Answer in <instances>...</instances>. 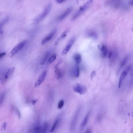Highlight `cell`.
Here are the masks:
<instances>
[{
	"label": "cell",
	"mask_w": 133,
	"mask_h": 133,
	"mask_svg": "<svg viewBox=\"0 0 133 133\" xmlns=\"http://www.w3.org/2000/svg\"><path fill=\"white\" fill-rule=\"evenodd\" d=\"M49 125L47 122L44 123L43 125L41 126V133H46L48 130Z\"/></svg>",
	"instance_id": "obj_20"
},
{
	"label": "cell",
	"mask_w": 133,
	"mask_h": 133,
	"mask_svg": "<svg viewBox=\"0 0 133 133\" xmlns=\"http://www.w3.org/2000/svg\"><path fill=\"white\" fill-rule=\"evenodd\" d=\"M6 95V91H4L1 93V94H0V107L2 105L3 101H4Z\"/></svg>",
	"instance_id": "obj_22"
},
{
	"label": "cell",
	"mask_w": 133,
	"mask_h": 133,
	"mask_svg": "<svg viewBox=\"0 0 133 133\" xmlns=\"http://www.w3.org/2000/svg\"><path fill=\"white\" fill-rule=\"evenodd\" d=\"M56 29H54L53 30L52 32H51L50 33H49V34L46 36V37L43 39V40H42V44H45L47 43V42L50 41L53 38L54 35H55L56 34Z\"/></svg>",
	"instance_id": "obj_11"
},
{
	"label": "cell",
	"mask_w": 133,
	"mask_h": 133,
	"mask_svg": "<svg viewBox=\"0 0 133 133\" xmlns=\"http://www.w3.org/2000/svg\"><path fill=\"white\" fill-rule=\"evenodd\" d=\"M73 91L79 94H84L87 91V87L84 85L77 84L73 87Z\"/></svg>",
	"instance_id": "obj_5"
},
{
	"label": "cell",
	"mask_w": 133,
	"mask_h": 133,
	"mask_svg": "<svg viewBox=\"0 0 133 133\" xmlns=\"http://www.w3.org/2000/svg\"><path fill=\"white\" fill-rule=\"evenodd\" d=\"M81 109L80 107L78 108L73 116V117L71 120V123L70 124V129L71 131H73L75 129V126L78 119V117L80 113Z\"/></svg>",
	"instance_id": "obj_3"
},
{
	"label": "cell",
	"mask_w": 133,
	"mask_h": 133,
	"mask_svg": "<svg viewBox=\"0 0 133 133\" xmlns=\"http://www.w3.org/2000/svg\"><path fill=\"white\" fill-rule=\"evenodd\" d=\"M6 123H3V125H2V128H3V129L4 130H5V128H6Z\"/></svg>",
	"instance_id": "obj_32"
},
{
	"label": "cell",
	"mask_w": 133,
	"mask_h": 133,
	"mask_svg": "<svg viewBox=\"0 0 133 133\" xmlns=\"http://www.w3.org/2000/svg\"><path fill=\"white\" fill-rule=\"evenodd\" d=\"M50 52H48L45 54L43 58H42L41 61H40V64L41 65H43L45 64L47 61H48V59L50 57Z\"/></svg>",
	"instance_id": "obj_17"
},
{
	"label": "cell",
	"mask_w": 133,
	"mask_h": 133,
	"mask_svg": "<svg viewBox=\"0 0 133 133\" xmlns=\"http://www.w3.org/2000/svg\"><path fill=\"white\" fill-rule=\"evenodd\" d=\"M72 10H73V8L71 7H70V8H69L67 9L61 15H59V16L58 17L57 20L58 21H60L64 20V19L66 18L67 16H68V15H69V14L71 13Z\"/></svg>",
	"instance_id": "obj_8"
},
{
	"label": "cell",
	"mask_w": 133,
	"mask_h": 133,
	"mask_svg": "<svg viewBox=\"0 0 133 133\" xmlns=\"http://www.w3.org/2000/svg\"><path fill=\"white\" fill-rule=\"evenodd\" d=\"M68 32V31H64V32L63 33V34H61V37H60V39H63L65 38L66 36V35H67V34Z\"/></svg>",
	"instance_id": "obj_27"
},
{
	"label": "cell",
	"mask_w": 133,
	"mask_h": 133,
	"mask_svg": "<svg viewBox=\"0 0 133 133\" xmlns=\"http://www.w3.org/2000/svg\"><path fill=\"white\" fill-rule=\"evenodd\" d=\"M61 115H60L55 119V121H54V123H53L52 126L51 127V129L50 130V132H53V131H54L56 128H57L60 124L61 121Z\"/></svg>",
	"instance_id": "obj_12"
},
{
	"label": "cell",
	"mask_w": 133,
	"mask_h": 133,
	"mask_svg": "<svg viewBox=\"0 0 133 133\" xmlns=\"http://www.w3.org/2000/svg\"><path fill=\"white\" fill-rule=\"evenodd\" d=\"M59 63L57 64H56L55 66V76L56 78L57 79H59L62 77L63 74H62V71L61 70L59 69L58 67V65L59 64V63Z\"/></svg>",
	"instance_id": "obj_14"
},
{
	"label": "cell",
	"mask_w": 133,
	"mask_h": 133,
	"mask_svg": "<svg viewBox=\"0 0 133 133\" xmlns=\"http://www.w3.org/2000/svg\"><path fill=\"white\" fill-rule=\"evenodd\" d=\"M101 52V54L102 57H105L107 56L108 54V50L107 46L104 45H103L100 46L99 48Z\"/></svg>",
	"instance_id": "obj_15"
},
{
	"label": "cell",
	"mask_w": 133,
	"mask_h": 133,
	"mask_svg": "<svg viewBox=\"0 0 133 133\" xmlns=\"http://www.w3.org/2000/svg\"><path fill=\"white\" fill-rule=\"evenodd\" d=\"M86 133H91V130H90V129H87V130H86Z\"/></svg>",
	"instance_id": "obj_33"
},
{
	"label": "cell",
	"mask_w": 133,
	"mask_h": 133,
	"mask_svg": "<svg viewBox=\"0 0 133 133\" xmlns=\"http://www.w3.org/2000/svg\"><path fill=\"white\" fill-rule=\"evenodd\" d=\"M75 41V38H73L71 39H70V40L68 42V43L67 44L66 46L65 47V48H64L63 50L62 51V55H64L67 54L69 50H70V49L71 48L72 45H73V44H74Z\"/></svg>",
	"instance_id": "obj_7"
},
{
	"label": "cell",
	"mask_w": 133,
	"mask_h": 133,
	"mask_svg": "<svg viewBox=\"0 0 133 133\" xmlns=\"http://www.w3.org/2000/svg\"><path fill=\"white\" fill-rule=\"evenodd\" d=\"M14 70H15V68L14 67H12L11 68H9L8 71L6 72V73L4 75V81L7 80V79H8V78H9L11 75H12V73H13L14 72Z\"/></svg>",
	"instance_id": "obj_16"
},
{
	"label": "cell",
	"mask_w": 133,
	"mask_h": 133,
	"mask_svg": "<svg viewBox=\"0 0 133 133\" xmlns=\"http://www.w3.org/2000/svg\"><path fill=\"white\" fill-rule=\"evenodd\" d=\"M56 57H57V56H56V54H53L52 56H50V57H49L48 60V63L49 64L52 63L56 59Z\"/></svg>",
	"instance_id": "obj_24"
},
{
	"label": "cell",
	"mask_w": 133,
	"mask_h": 133,
	"mask_svg": "<svg viewBox=\"0 0 133 133\" xmlns=\"http://www.w3.org/2000/svg\"><path fill=\"white\" fill-rule=\"evenodd\" d=\"M89 37H91L94 39H96L98 38V35L96 32L94 31H90L87 34Z\"/></svg>",
	"instance_id": "obj_21"
},
{
	"label": "cell",
	"mask_w": 133,
	"mask_h": 133,
	"mask_svg": "<svg viewBox=\"0 0 133 133\" xmlns=\"http://www.w3.org/2000/svg\"><path fill=\"white\" fill-rule=\"evenodd\" d=\"M93 0H88L86 3H84V5L80 6L77 12L74 14L72 16L71 20H74L78 18V17L82 15L86 10L88 9L91 6L92 3L93 2Z\"/></svg>",
	"instance_id": "obj_1"
},
{
	"label": "cell",
	"mask_w": 133,
	"mask_h": 133,
	"mask_svg": "<svg viewBox=\"0 0 133 133\" xmlns=\"http://www.w3.org/2000/svg\"><path fill=\"white\" fill-rule=\"evenodd\" d=\"M128 59H129V56L128 55H126L125 56V57L123 58V59L122 60V61L120 63V66L119 67V70H121L122 68H123V67L125 66L126 63L128 61Z\"/></svg>",
	"instance_id": "obj_18"
},
{
	"label": "cell",
	"mask_w": 133,
	"mask_h": 133,
	"mask_svg": "<svg viewBox=\"0 0 133 133\" xmlns=\"http://www.w3.org/2000/svg\"><path fill=\"white\" fill-rule=\"evenodd\" d=\"M6 55V53L3 52V53H0V59L5 56Z\"/></svg>",
	"instance_id": "obj_30"
},
{
	"label": "cell",
	"mask_w": 133,
	"mask_h": 133,
	"mask_svg": "<svg viewBox=\"0 0 133 133\" xmlns=\"http://www.w3.org/2000/svg\"><path fill=\"white\" fill-rule=\"evenodd\" d=\"M66 0H55L56 2L58 4H61L64 2V1H66Z\"/></svg>",
	"instance_id": "obj_28"
},
{
	"label": "cell",
	"mask_w": 133,
	"mask_h": 133,
	"mask_svg": "<svg viewBox=\"0 0 133 133\" xmlns=\"http://www.w3.org/2000/svg\"><path fill=\"white\" fill-rule=\"evenodd\" d=\"M47 71H44L42 72V73L40 75V76L39 77L38 79L37 80L36 82L35 85L36 87H38L43 82L46 78V76L47 75Z\"/></svg>",
	"instance_id": "obj_9"
},
{
	"label": "cell",
	"mask_w": 133,
	"mask_h": 133,
	"mask_svg": "<svg viewBox=\"0 0 133 133\" xmlns=\"http://www.w3.org/2000/svg\"><path fill=\"white\" fill-rule=\"evenodd\" d=\"M133 0H130V5H132V6L133 5Z\"/></svg>",
	"instance_id": "obj_34"
},
{
	"label": "cell",
	"mask_w": 133,
	"mask_h": 133,
	"mask_svg": "<svg viewBox=\"0 0 133 133\" xmlns=\"http://www.w3.org/2000/svg\"><path fill=\"white\" fill-rule=\"evenodd\" d=\"M51 8L52 5L51 4L49 3L48 5H47L43 13L36 19L35 21H36V22H39L43 20L47 15H48V14L51 11Z\"/></svg>",
	"instance_id": "obj_2"
},
{
	"label": "cell",
	"mask_w": 133,
	"mask_h": 133,
	"mask_svg": "<svg viewBox=\"0 0 133 133\" xmlns=\"http://www.w3.org/2000/svg\"><path fill=\"white\" fill-rule=\"evenodd\" d=\"M74 59L75 60V61L76 62V63L78 64H79V63H80L82 60V58L81 55L78 53H77L74 55Z\"/></svg>",
	"instance_id": "obj_19"
},
{
	"label": "cell",
	"mask_w": 133,
	"mask_h": 133,
	"mask_svg": "<svg viewBox=\"0 0 133 133\" xmlns=\"http://www.w3.org/2000/svg\"><path fill=\"white\" fill-rule=\"evenodd\" d=\"M33 132L34 133H41V126L39 125H37L33 129Z\"/></svg>",
	"instance_id": "obj_23"
},
{
	"label": "cell",
	"mask_w": 133,
	"mask_h": 133,
	"mask_svg": "<svg viewBox=\"0 0 133 133\" xmlns=\"http://www.w3.org/2000/svg\"><path fill=\"white\" fill-rule=\"evenodd\" d=\"M90 114H91V112L90 111V112H89L86 115L84 119L81 123V125L80 126V129H79L80 132H81L84 129L85 126L87 124L88 120L89 119V117H90Z\"/></svg>",
	"instance_id": "obj_10"
},
{
	"label": "cell",
	"mask_w": 133,
	"mask_h": 133,
	"mask_svg": "<svg viewBox=\"0 0 133 133\" xmlns=\"http://www.w3.org/2000/svg\"><path fill=\"white\" fill-rule=\"evenodd\" d=\"M131 68V65H129L128 66L125 68V70L122 72V73L120 75L119 77V85L118 87L120 88L121 86L123 81L125 79V77H126L127 74L128 73L129 71L130 70Z\"/></svg>",
	"instance_id": "obj_6"
},
{
	"label": "cell",
	"mask_w": 133,
	"mask_h": 133,
	"mask_svg": "<svg viewBox=\"0 0 133 133\" xmlns=\"http://www.w3.org/2000/svg\"><path fill=\"white\" fill-rule=\"evenodd\" d=\"M27 40H25L22 41L20 43L17 44L16 46L14 47V48L11 50V55H14L15 54L19 52L20 50H22L23 47H25L26 44L27 43Z\"/></svg>",
	"instance_id": "obj_4"
},
{
	"label": "cell",
	"mask_w": 133,
	"mask_h": 133,
	"mask_svg": "<svg viewBox=\"0 0 133 133\" xmlns=\"http://www.w3.org/2000/svg\"><path fill=\"white\" fill-rule=\"evenodd\" d=\"M8 18H5V19H3V20L1 21V22H0V32L2 31L3 26L7 22V21L8 20Z\"/></svg>",
	"instance_id": "obj_25"
},
{
	"label": "cell",
	"mask_w": 133,
	"mask_h": 133,
	"mask_svg": "<svg viewBox=\"0 0 133 133\" xmlns=\"http://www.w3.org/2000/svg\"><path fill=\"white\" fill-rule=\"evenodd\" d=\"M15 112H16V114L18 116V117H20L21 115H20V112H19V110H18V109H15Z\"/></svg>",
	"instance_id": "obj_29"
},
{
	"label": "cell",
	"mask_w": 133,
	"mask_h": 133,
	"mask_svg": "<svg viewBox=\"0 0 133 133\" xmlns=\"http://www.w3.org/2000/svg\"><path fill=\"white\" fill-rule=\"evenodd\" d=\"M95 75H96V72H95V71H93V72H92L91 75V79H92V78H93V77L95 76Z\"/></svg>",
	"instance_id": "obj_31"
},
{
	"label": "cell",
	"mask_w": 133,
	"mask_h": 133,
	"mask_svg": "<svg viewBox=\"0 0 133 133\" xmlns=\"http://www.w3.org/2000/svg\"><path fill=\"white\" fill-rule=\"evenodd\" d=\"M64 102L63 100H61L58 103L57 107L59 109H61L64 105Z\"/></svg>",
	"instance_id": "obj_26"
},
{
	"label": "cell",
	"mask_w": 133,
	"mask_h": 133,
	"mask_svg": "<svg viewBox=\"0 0 133 133\" xmlns=\"http://www.w3.org/2000/svg\"><path fill=\"white\" fill-rule=\"evenodd\" d=\"M80 69L79 65L78 64L76 63V64L72 71V75L75 78H78L80 75Z\"/></svg>",
	"instance_id": "obj_13"
}]
</instances>
